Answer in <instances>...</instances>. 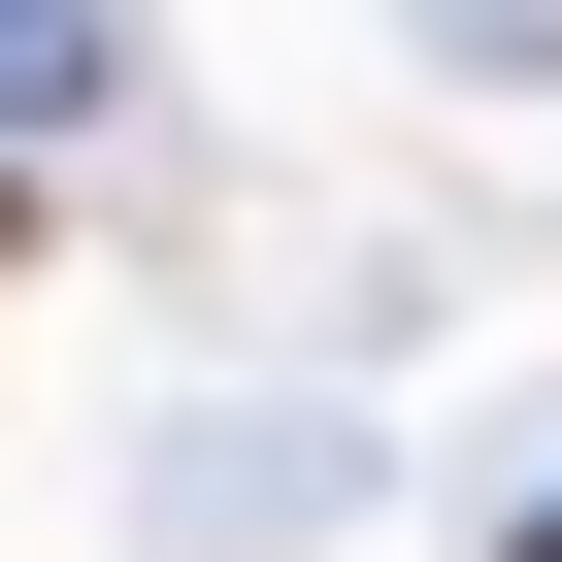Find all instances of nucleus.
Returning a JSON list of instances; mask_svg holds the SVG:
<instances>
[{
	"mask_svg": "<svg viewBox=\"0 0 562 562\" xmlns=\"http://www.w3.org/2000/svg\"><path fill=\"white\" fill-rule=\"evenodd\" d=\"M529 562H562V529H529Z\"/></svg>",
	"mask_w": 562,
	"mask_h": 562,
	"instance_id": "1",
	"label": "nucleus"
}]
</instances>
